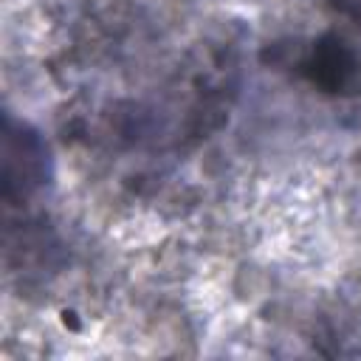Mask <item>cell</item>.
<instances>
[{"label": "cell", "mask_w": 361, "mask_h": 361, "mask_svg": "<svg viewBox=\"0 0 361 361\" xmlns=\"http://www.w3.org/2000/svg\"><path fill=\"white\" fill-rule=\"evenodd\" d=\"M299 71L324 93H338L355 76V54L344 45V39L327 34L313 42L310 54L299 62Z\"/></svg>", "instance_id": "7a4b0ae2"}, {"label": "cell", "mask_w": 361, "mask_h": 361, "mask_svg": "<svg viewBox=\"0 0 361 361\" xmlns=\"http://www.w3.org/2000/svg\"><path fill=\"white\" fill-rule=\"evenodd\" d=\"M48 169V149L39 135L6 116V144H3V197L6 203L23 200L31 192L45 186Z\"/></svg>", "instance_id": "6da1fadb"}]
</instances>
